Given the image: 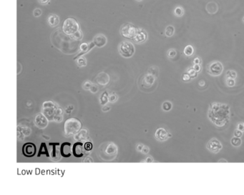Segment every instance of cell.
Segmentation results:
<instances>
[{
  "label": "cell",
  "instance_id": "1",
  "mask_svg": "<svg viewBox=\"0 0 244 195\" xmlns=\"http://www.w3.org/2000/svg\"><path fill=\"white\" fill-rule=\"evenodd\" d=\"M208 117L217 127H223L229 124L231 118V109L224 103L213 102L210 104Z\"/></svg>",
  "mask_w": 244,
  "mask_h": 195
},
{
  "label": "cell",
  "instance_id": "2",
  "mask_svg": "<svg viewBox=\"0 0 244 195\" xmlns=\"http://www.w3.org/2000/svg\"><path fill=\"white\" fill-rule=\"evenodd\" d=\"M42 113L48 119L49 121L57 123L62 122L64 118L62 109L52 101H44L42 104Z\"/></svg>",
  "mask_w": 244,
  "mask_h": 195
},
{
  "label": "cell",
  "instance_id": "3",
  "mask_svg": "<svg viewBox=\"0 0 244 195\" xmlns=\"http://www.w3.org/2000/svg\"><path fill=\"white\" fill-rule=\"evenodd\" d=\"M118 147L113 142H104L99 147L98 155L102 161H110L118 155Z\"/></svg>",
  "mask_w": 244,
  "mask_h": 195
},
{
  "label": "cell",
  "instance_id": "4",
  "mask_svg": "<svg viewBox=\"0 0 244 195\" xmlns=\"http://www.w3.org/2000/svg\"><path fill=\"white\" fill-rule=\"evenodd\" d=\"M82 128V123L76 118H69L67 120L64 124V134L66 137L74 135Z\"/></svg>",
  "mask_w": 244,
  "mask_h": 195
},
{
  "label": "cell",
  "instance_id": "5",
  "mask_svg": "<svg viewBox=\"0 0 244 195\" xmlns=\"http://www.w3.org/2000/svg\"><path fill=\"white\" fill-rule=\"evenodd\" d=\"M80 30V26L77 20L73 17H69L65 20L62 25V31L69 36L73 35L74 33Z\"/></svg>",
  "mask_w": 244,
  "mask_h": 195
},
{
  "label": "cell",
  "instance_id": "6",
  "mask_svg": "<svg viewBox=\"0 0 244 195\" xmlns=\"http://www.w3.org/2000/svg\"><path fill=\"white\" fill-rule=\"evenodd\" d=\"M119 54L124 58H130L134 55L135 49L132 42L123 41L118 45Z\"/></svg>",
  "mask_w": 244,
  "mask_h": 195
},
{
  "label": "cell",
  "instance_id": "7",
  "mask_svg": "<svg viewBox=\"0 0 244 195\" xmlns=\"http://www.w3.org/2000/svg\"><path fill=\"white\" fill-rule=\"evenodd\" d=\"M156 77L147 73L145 75L142 76L138 82L139 87L142 91H146L150 89L155 85L156 82Z\"/></svg>",
  "mask_w": 244,
  "mask_h": 195
},
{
  "label": "cell",
  "instance_id": "8",
  "mask_svg": "<svg viewBox=\"0 0 244 195\" xmlns=\"http://www.w3.org/2000/svg\"><path fill=\"white\" fill-rule=\"evenodd\" d=\"M137 28L132 23H126L120 27V34L123 37L128 39H133L137 33Z\"/></svg>",
  "mask_w": 244,
  "mask_h": 195
},
{
  "label": "cell",
  "instance_id": "9",
  "mask_svg": "<svg viewBox=\"0 0 244 195\" xmlns=\"http://www.w3.org/2000/svg\"><path fill=\"white\" fill-rule=\"evenodd\" d=\"M206 72L208 74L213 77H218L223 72V66L221 62L213 61L209 63L206 66Z\"/></svg>",
  "mask_w": 244,
  "mask_h": 195
},
{
  "label": "cell",
  "instance_id": "10",
  "mask_svg": "<svg viewBox=\"0 0 244 195\" xmlns=\"http://www.w3.org/2000/svg\"><path fill=\"white\" fill-rule=\"evenodd\" d=\"M206 148L208 151L212 152V153L217 154L222 150L223 146H222L221 142L218 139H217L216 138H212L207 143Z\"/></svg>",
  "mask_w": 244,
  "mask_h": 195
},
{
  "label": "cell",
  "instance_id": "11",
  "mask_svg": "<svg viewBox=\"0 0 244 195\" xmlns=\"http://www.w3.org/2000/svg\"><path fill=\"white\" fill-rule=\"evenodd\" d=\"M172 137V134L165 128L160 127L155 133V138L158 142H165L169 138Z\"/></svg>",
  "mask_w": 244,
  "mask_h": 195
},
{
  "label": "cell",
  "instance_id": "12",
  "mask_svg": "<svg viewBox=\"0 0 244 195\" xmlns=\"http://www.w3.org/2000/svg\"><path fill=\"white\" fill-rule=\"evenodd\" d=\"M86 153H88V152H87L86 150H85L83 142H76V143H74L73 146H72V154L75 157H82Z\"/></svg>",
  "mask_w": 244,
  "mask_h": 195
},
{
  "label": "cell",
  "instance_id": "13",
  "mask_svg": "<svg viewBox=\"0 0 244 195\" xmlns=\"http://www.w3.org/2000/svg\"><path fill=\"white\" fill-rule=\"evenodd\" d=\"M50 145L52 146L51 152L50 153V157L52 161H59L61 159L62 156L60 148L58 149L57 147L60 146V143H50Z\"/></svg>",
  "mask_w": 244,
  "mask_h": 195
},
{
  "label": "cell",
  "instance_id": "14",
  "mask_svg": "<svg viewBox=\"0 0 244 195\" xmlns=\"http://www.w3.org/2000/svg\"><path fill=\"white\" fill-rule=\"evenodd\" d=\"M148 35L147 31L144 29L142 28H137V33H136L135 36L133 38V40L135 44H140L142 43H145L148 39Z\"/></svg>",
  "mask_w": 244,
  "mask_h": 195
},
{
  "label": "cell",
  "instance_id": "15",
  "mask_svg": "<svg viewBox=\"0 0 244 195\" xmlns=\"http://www.w3.org/2000/svg\"><path fill=\"white\" fill-rule=\"evenodd\" d=\"M34 124L39 129H44L48 126L49 120L42 113H39L34 117Z\"/></svg>",
  "mask_w": 244,
  "mask_h": 195
},
{
  "label": "cell",
  "instance_id": "16",
  "mask_svg": "<svg viewBox=\"0 0 244 195\" xmlns=\"http://www.w3.org/2000/svg\"><path fill=\"white\" fill-rule=\"evenodd\" d=\"M89 131L88 129H81L77 134L73 135L74 139L76 142H88L90 140V136H89Z\"/></svg>",
  "mask_w": 244,
  "mask_h": 195
},
{
  "label": "cell",
  "instance_id": "17",
  "mask_svg": "<svg viewBox=\"0 0 244 195\" xmlns=\"http://www.w3.org/2000/svg\"><path fill=\"white\" fill-rule=\"evenodd\" d=\"M22 152L27 157H32L36 154V146L31 142L25 144L22 147Z\"/></svg>",
  "mask_w": 244,
  "mask_h": 195
},
{
  "label": "cell",
  "instance_id": "18",
  "mask_svg": "<svg viewBox=\"0 0 244 195\" xmlns=\"http://www.w3.org/2000/svg\"><path fill=\"white\" fill-rule=\"evenodd\" d=\"M95 47V45L94 42H90V43H85V42L82 43L80 45V53H79L78 55H77V56L74 58V60H76L77 58L82 57V55L88 53V52H90L91 50H93Z\"/></svg>",
  "mask_w": 244,
  "mask_h": 195
},
{
  "label": "cell",
  "instance_id": "19",
  "mask_svg": "<svg viewBox=\"0 0 244 195\" xmlns=\"http://www.w3.org/2000/svg\"><path fill=\"white\" fill-rule=\"evenodd\" d=\"M110 76L105 72H100L97 74L95 78V82L100 86H106L110 82Z\"/></svg>",
  "mask_w": 244,
  "mask_h": 195
},
{
  "label": "cell",
  "instance_id": "20",
  "mask_svg": "<svg viewBox=\"0 0 244 195\" xmlns=\"http://www.w3.org/2000/svg\"><path fill=\"white\" fill-rule=\"evenodd\" d=\"M60 152L63 157H69L72 154V147L69 142H64L60 145Z\"/></svg>",
  "mask_w": 244,
  "mask_h": 195
},
{
  "label": "cell",
  "instance_id": "21",
  "mask_svg": "<svg viewBox=\"0 0 244 195\" xmlns=\"http://www.w3.org/2000/svg\"><path fill=\"white\" fill-rule=\"evenodd\" d=\"M93 42H94L95 47L98 48H102L104 47L107 42V37L102 34H98L93 38Z\"/></svg>",
  "mask_w": 244,
  "mask_h": 195
},
{
  "label": "cell",
  "instance_id": "22",
  "mask_svg": "<svg viewBox=\"0 0 244 195\" xmlns=\"http://www.w3.org/2000/svg\"><path fill=\"white\" fill-rule=\"evenodd\" d=\"M47 23L51 27H55L60 24V17L55 14H51L48 16Z\"/></svg>",
  "mask_w": 244,
  "mask_h": 195
},
{
  "label": "cell",
  "instance_id": "23",
  "mask_svg": "<svg viewBox=\"0 0 244 195\" xmlns=\"http://www.w3.org/2000/svg\"><path fill=\"white\" fill-rule=\"evenodd\" d=\"M205 9H206L207 12H208L209 14H210V15H214V14L218 12L219 7H218V4H217L216 2L211 1L208 3Z\"/></svg>",
  "mask_w": 244,
  "mask_h": 195
},
{
  "label": "cell",
  "instance_id": "24",
  "mask_svg": "<svg viewBox=\"0 0 244 195\" xmlns=\"http://www.w3.org/2000/svg\"><path fill=\"white\" fill-rule=\"evenodd\" d=\"M100 104L102 106L106 105L107 103H109V94L107 91H104L103 92L101 93L100 95Z\"/></svg>",
  "mask_w": 244,
  "mask_h": 195
},
{
  "label": "cell",
  "instance_id": "25",
  "mask_svg": "<svg viewBox=\"0 0 244 195\" xmlns=\"http://www.w3.org/2000/svg\"><path fill=\"white\" fill-rule=\"evenodd\" d=\"M17 131H20L22 132L25 137H29V136L31 134L32 130L29 127L27 126H22V125H18L17 128Z\"/></svg>",
  "mask_w": 244,
  "mask_h": 195
},
{
  "label": "cell",
  "instance_id": "26",
  "mask_svg": "<svg viewBox=\"0 0 244 195\" xmlns=\"http://www.w3.org/2000/svg\"><path fill=\"white\" fill-rule=\"evenodd\" d=\"M42 154H45V155H47V157H50V153H49V152H48V149H47V146H46V144L44 143V142H42V143L41 144L37 156L39 157Z\"/></svg>",
  "mask_w": 244,
  "mask_h": 195
},
{
  "label": "cell",
  "instance_id": "27",
  "mask_svg": "<svg viewBox=\"0 0 244 195\" xmlns=\"http://www.w3.org/2000/svg\"><path fill=\"white\" fill-rule=\"evenodd\" d=\"M194 52H195L194 47H193V46L191 45V44L187 45L186 47H185L184 50H183V54H184L186 57L193 56Z\"/></svg>",
  "mask_w": 244,
  "mask_h": 195
},
{
  "label": "cell",
  "instance_id": "28",
  "mask_svg": "<svg viewBox=\"0 0 244 195\" xmlns=\"http://www.w3.org/2000/svg\"><path fill=\"white\" fill-rule=\"evenodd\" d=\"M173 14L175 17H181L184 15L185 10L184 9H183V7H181V6H177V7H175V9H174Z\"/></svg>",
  "mask_w": 244,
  "mask_h": 195
},
{
  "label": "cell",
  "instance_id": "29",
  "mask_svg": "<svg viewBox=\"0 0 244 195\" xmlns=\"http://www.w3.org/2000/svg\"><path fill=\"white\" fill-rule=\"evenodd\" d=\"M175 27L172 25H168L167 27L165 28V34L168 37H171L174 35L175 34Z\"/></svg>",
  "mask_w": 244,
  "mask_h": 195
},
{
  "label": "cell",
  "instance_id": "30",
  "mask_svg": "<svg viewBox=\"0 0 244 195\" xmlns=\"http://www.w3.org/2000/svg\"><path fill=\"white\" fill-rule=\"evenodd\" d=\"M148 74H152V75L155 76V77H158V74H159V69H158V66H152L148 68Z\"/></svg>",
  "mask_w": 244,
  "mask_h": 195
},
{
  "label": "cell",
  "instance_id": "31",
  "mask_svg": "<svg viewBox=\"0 0 244 195\" xmlns=\"http://www.w3.org/2000/svg\"><path fill=\"white\" fill-rule=\"evenodd\" d=\"M76 62H77V65L79 67L81 68L87 66V59L86 58L84 57L83 56L77 58V59H76Z\"/></svg>",
  "mask_w": 244,
  "mask_h": 195
},
{
  "label": "cell",
  "instance_id": "32",
  "mask_svg": "<svg viewBox=\"0 0 244 195\" xmlns=\"http://www.w3.org/2000/svg\"><path fill=\"white\" fill-rule=\"evenodd\" d=\"M82 37H83V33H82V31L80 29L78 31H77L76 33H74L73 35L69 36V38H70L71 39H72V40H76V41L81 40V39H82Z\"/></svg>",
  "mask_w": 244,
  "mask_h": 195
},
{
  "label": "cell",
  "instance_id": "33",
  "mask_svg": "<svg viewBox=\"0 0 244 195\" xmlns=\"http://www.w3.org/2000/svg\"><path fill=\"white\" fill-rule=\"evenodd\" d=\"M231 145L233 146V147H238L241 145L242 141H241V139H240V138L234 137L231 139Z\"/></svg>",
  "mask_w": 244,
  "mask_h": 195
},
{
  "label": "cell",
  "instance_id": "34",
  "mask_svg": "<svg viewBox=\"0 0 244 195\" xmlns=\"http://www.w3.org/2000/svg\"><path fill=\"white\" fill-rule=\"evenodd\" d=\"M172 107V103L169 101H164L162 104V109L163 111H165V112H169V111L171 110Z\"/></svg>",
  "mask_w": 244,
  "mask_h": 195
},
{
  "label": "cell",
  "instance_id": "35",
  "mask_svg": "<svg viewBox=\"0 0 244 195\" xmlns=\"http://www.w3.org/2000/svg\"><path fill=\"white\" fill-rule=\"evenodd\" d=\"M226 79L227 78H231L233 79V80H236L237 77V73L236 71L234 70H228L226 72Z\"/></svg>",
  "mask_w": 244,
  "mask_h": 195
},
{
  "label": "cell",
  "instance_id": "36",
  "mask_svg": "<svg viewBox=\"0 0 244 195\" xmlns=\"http://www.w3.org/2000/svg\"><path fill=\"white\" fill-rule=\"evenodd\" d=\"M93 85V82H91L89 80H86L83 82V84H82V89H83L84 90H85V91H90V88H91L92 85Z\"/></svg>",
  "mask_w": 244,
  "mask_h": 195
},
{
  "label": "cell",
  "instance_id": "37",
  "mask_svg": "<svg viewBox=\"0 0 244 195\" xmlns=\"http://www.w3.org/2000/svg\"><path fill=\"white\" fill-rule=\"evenodd\" d=\"M186 72L189 74V75L191 76L192 79H194V78H196V77H197L198 74V73L194 69H193V66H191V67L188 68V69H187Z\"/></svg>",
  "mask_w": 244,
  "mask_h": 195
},
{
  "label": "cell",
  "instance_id": "38",
  "mask_svg": "<svg viewBox=\"0 0 244 195\" xmlns=\"http://www.w3.org/2000/svg\"><path fill=\"white\" fill-rule=\"evenodd\" d=\"M118 100V96L115 93H111L109 94V102L114 104Z\"/></svg>",
  "mask_w": 244,
  "mask_h": 195
},
{
  "label": "cell",
  "instance_id": "39",
  "mask_svg": "<svg viewBox=\"0 0 244 195\" xmlns=\"http://www.w3.org/2000/svg\"><path fill=\"white\" fill-rule=\"evenodd\" d=\"M84 147H85V150H86L87 152H90V151H92L93 150V143H92L91 142H90V140L88 141V142H85L84 143Z\"/></svg>",
  "mask_w": 244,
  "mask_h": 195
},
{
  "label": "cell",
  "instance_id": "40",
  "mask_svg": "<svg viewBox=\"0 0 244 195\" xmlns=\"http://www.w3.org/2000/svg\"><path fill=\"white\" fill-rule=\"evenodd\" d=\"M176 55H177V52H176V50H175V49L172 48L168 50L167 56L168 58H170V59L174 58L175 56H176Z\"/></svg>",
  "mask_w": 244,
  "mask_h": 195
},
{
  "label": "cell",
  "instance_id": "41",
  "mask_svg": "<svg viewBox=\"0 0 244 195\" xmlns=\"http://www.w3.org/2000/svg\"><path fill=\"white\" fill-rule=\"evenodd\" d=\"M191 80H192V78H191V76L189 75V74H188L187 72H184L183 74H182V80H183V82H190Z\"/></svg>",
  "mask_w": 244,
  "mask_h": 195
},
{
  "label": "cell",
  "instance_id": "42",
  "mask_svg": "<svg viewBox=\"0 0 244 195\" xmlns=\"http://www.w3.org/2000/svg\"><path fill=\"white\" fill-rule=\"evenodd\" d=\"M42 14V11L41 9H39V8H36L35 9H34L33 11V15H34V17H39Z\"/></svg>",
  "mask_w": 244,
  "mask_h": 195
},
{
  "label": "cell",
  "instance_id": "43",
  "mask_svg": "<svg viewBox=\"0 0 244 195\" xmlns=\"http://www.w3.org/2000/svg\"><path fill=\"white\" fill-rule=\"evenodd\" d=\"M236 81L233 79L231 78H227L226 79V85L229 87H232L235 85Z\"/></svg>",
  "mask_w": 244,
  "mask_h": 195
},
{
  "label": "cell",
  "instance_id": "44",
  "mask_svg": "<svg viewBox=\"0 0 244 195\" xmlns=\"http://www.w3.org/2000/svg\"><path fill=\"white\" fill-rule=\"evenodd\" d=\"M98 90H99V87L95 84H93V85H92L91 88H90V92L91 93H93V94H95L98 92Z\"/></svg>",
  "mask_w": 244,
  "mask_h": 195
},
{
  "label": "cell",
  "instance_id": "45",
  "mask_svg": "<svg viewBox=\"0 0 244 195\" xmlns=\"http://www.w3.org/2000/svg\"><path fill=\"white\" fill-rule=\"evenodd\" d=\"M82 162L83 163H93L94 162V160H93V158L90 156H87L84 158L83 160H82Z\"/></svg>",
  "mask_w": 244,
  "mask_h": 195
},
{
  "label": "cell",
  "instance_id": "46",
  "mask_svg": "<svg viewBox=\"0 0 244 195\" xmlns=\"http://www.w3.org/2000/svg\"><path fill=\"white\" fill-rule=\"evenodd\" d=\"M233 136H234V137L240 138L242 137V136H243V131H241L240 130L236 129L235 130V131H234Z\"/></svg>",
  "mask_w": 244,
  "mask_h": 195
},
{
  "label": "cell",
  "instance_id": "47",
  "mask_svg": "<svg viewBox=\"0 0 244 195\" xmlns=\"http://www.w3.org/2000/svg\"><path fill=\"white\" fill-rule=\"evenodd\" d=\"M193 68L198 73H200L202 71V66H201V64H193Z\"/></svg>",
  "mask_w": 244,
  "mask_h": 195
},
{
  "label": "cell",
  "instance_id": "48",
  "mask_svg": "<svg viewBox=\"0 0 244 195\" xmlns=\"http://www.w3.org/2000/svg\"><path fill=\"white\" fill-rule=\"evenodd\" d=\"M17 139H18L19 140H20V141L25 140V136L24 135L22 132H20V131H17Z\"/></svg>",
  "mask_w": 244,
  "mask_h": 195
},
{
  "label": "cell",
  "instance_id": "49",
  "mask_svg": "<svg viewBox=\"0 0 244 195\" xmlns=\"http://www.w3.org/2000/svg\"><path fill=\"white\" fill-rule=\"evenodd\" d=\"M150 152V148L146 145H144L143 148H142V151H141V153H142L143 154H148Z\"/></svg>",
  "mask_w": 244,
  "mask_h": 195
},
{
  "label": "cell",
  "instance_id": "50",
  "mask_svg": "<svg viewBox=\"0 0 244 195\" xmlns=\"http://www.w3.org/2000/svg\"><path fill=\"white\" fill-rule=\"evenodd\" d=\"M193 64H201V63H202V60H201V59L199 57H196L193 59Z\"/></svg>",
  "mask_w": 244,
  "mask_h": 195
},
{
  "label": "cell",
  "instance_id": "51",
  "mask_svg": "<svg viewBox=\"0 0 244 195\" xmlns=\"http://www.w3.org/2000/svg\"><path fill=\"white\" fill-rule=\"evenodd\" d=\"M110 109H111V107H110V106H108V105H107V104H106V105L102 106V111L103 112H109V111L110 110Z\"/></svg>",
  "mask_w": 244,
  "mask_h": 195
},
{
  "label": "cell",
  "instance_id": "52",
  "mask_svg": "<svg viewBox=\"0 0 244 195\" xmlns=\"http://www.w3.org/2000/svg\"><path fill=\"white\" fill-rule=\"evenodd\" d=\"M143 147H144V145H142V143H138L137 145H136V150H137V152H141L142 148H143Z\"/></svg>",
  "mask_w": 244,
  "mask_h": 195
},
{
  "label": "cell",
  "instance_id": "53",
  "mask_svg": "<svg viewBox=\"0 0 244 195\" xmlns=\"http://www.w3.org/2000/svg\"><path fill=\"white\" fill-rule=\"evenodd\" d=\"M238 129L240 130L241 131H244V124L242 123V122H240L238 124V127H237Z\"/></svg>",
  "mask_w": 244,
  "mask_h": 195
},
{
  "label": "cell",
  "instance_id": "54",
  "mask_svg": "<svg viewBox=\"0 0 244 195\" xmlns=\"http://www.w3.org/2000/svg\"><path fill=\"white\" fill-rule=\"evenodd\" d=\"M144 161V162H146V163H151V162H153V161H154V159H153V158L152 157L149 156L146 158V159H145V161Z\"/></svg>",
  "mask_w": 244,
  "mask_h": 195
},
{
  "label": "cell",
  "instance_id": "55",
  "mask_svg": "<svg viewBox=\"0 0 244 195\" xmlns=\"http://www.w3.org/2000/svg\"><path fill=\"white\" fill-rule=\"evenodd\" d=\"M50 0H38V2L42 5H46L50 2Z\"/></svg>",
  "mask_w": 244,
  "mask_h": 195
},
{
  "label": "cell",
  "instance_id": "56",
  "mask_svg": "<svg viewBox=\"0 0 244 195\" xmlns=\"http://www.w3.org/2000/svg\"><path fill=\"white\" fill-rule=\"evenodd\" d=\"M205 81L203 80H201L200 81V82H199L198 85H199V86H201V87H203V86H204V85H205Z\"/></svg>",
  "mask_w": 244,
  "mask_h": 195
},
{
  "label": "cell",
  "instance_id": "57",
  "mask_svg": "<svg viewBox=\"0 0 244 195\" xmlns=\"http://www.w3.org/2000/svg\"><path fill=\"white\" fill-rule=\"evenodd\" d=\"M42 137H44V139H47V140H50V137H47V136H45V135H44V134H42Z\"/></svg>",
  "mask_w": 244,
  "mask_h": 195
},
{
  "label": "cell",
  "instance_id": "58",
  "mask_svg": "<svg viewBox=\"0 0 244 195\" xmlns=\"http://www.w3.org/2000/svg\"><path fill=\"white\" fill-rule=\"evenodd\" d=\"M136 1H142V0H136Z\"/></svg>",
  "mask_w": 244,
  "mask_h": 195
},
{
  "label": "cell",
  "instance_id": "59",
  "mask_svg": "<svg viewBox=\"0 0 244 195\" xmlns=\"http://www.w3.org/2000/svg\"><path fill=\"white\" fill-rule=\"evenodd\" d=\"M243 23H244V16H243Z\"/></svg>",
  "mask_w": 244,
  "mask_h": 195
},
{
  "label": "cell",
  "instance_id": "60",
  "mask_svg": "<svg viewBox=\"0 0 244 195\" xmlns=\"http://www.w3.org/2000/svg\"><path fill=\"white\" fill-rule=\"evenodd\" d=\"M243 124H244V123H243Z\"/></svg>",
  "mask_w": 244,
  "mask_h": 195
}]
</instances>
